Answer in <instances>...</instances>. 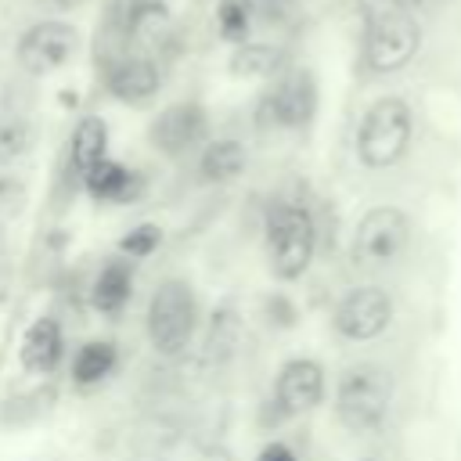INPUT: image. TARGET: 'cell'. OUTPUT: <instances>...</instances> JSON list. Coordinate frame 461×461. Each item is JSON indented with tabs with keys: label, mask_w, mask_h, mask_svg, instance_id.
Wrapping results in <instances>:
<instances>
[{
	"label": "cell",
	"mask_w": 461,
	"mask_h": 461,
	"mask_svg": "<svg viewBox=\"0 0 461 461\" xmlns=\"http://www.w3.org/2000/svg\"><path fill=\"white\" fill-rule=\"evenodd\" d=\"M263 245L270 274L277 281H299L313 267L321 245L313 209L295 198H274L263 212Z\"/></svg>",
	"instance_id": "obj_1"
},
{
	"label": "cell",
	"mask_w": 461,
	"mask_h": 461,
	"mask_svg": "<svg viewBox=\"0 0 461 461\" xmlns=\"http://www.w3.org/2000/svg\"><path fill=\"white\" fill-rule=\"evenodd\" d=\"M321 112V83L310 65H285L252 101L256 133H303Z\"/></svg>",
	"instance_id": "obj_2"
},
{
	"label": "cell",
	"mask_w": 461,
	"mask_h": 461,
	"mask_svg": "<svg viewBox=\"0 0 461 461\" xmlns=\"http://www.w3.org/2000/svg\"><path fill=\"white\" fill-rule=\"evenodd\" d=\"M414 140V108L407 97L400 94H382L375 97L353 133V155L364 169L382 173L393 169L396 162H403V155L411 151Z\"/></svg>",
	"instance_id": "obj_3"
},
{
	"label": "cell",
	"mask_w": 461,
	"mask_h": 461,
	"mask_svg": "<svg viewBox=\"0 0 461 461\" xmlns=\"http://www.w3.org/2000/svg\"><path fill=\"white\" fill-rule=\"evenodd\" d=\"M393 393H396V382L385 364L353 360L335 378V396H331L335 421L353 436H367L385 421L393 407Z\"/></svg>",
	"instance_id": "obj_4"
},
{
	"label": "cell",
	"mask_w": 461,
	"mask_h": 461,
	"mask_svg": "<svg viewBox=\"0 0 461 461\" xmlns=\"http://www.w3.org/2000/svg\"><path fill=\"white\" fill-rule=\"evenodd\" d=\"M198 321H202V310H198V295L187 277L173 274L151 288L148 306H144V335L158 357L166 360L184 357L187 346L194 342Z\"/></svg>",
	"instance_id": "obj_5"
},
{
	"label": "cell",
	"mask_w": 461,
	"mask_h": 461,
	"mask_svg": "<svg viewBox=\"0 0 461 461\" xmlns=\"http://www.w3.org/2000/svg\"><path fill=\"white\" fill-rule=\"evenodd\" d=\"M421 18L396 11L389 4L367 7L360 29V68L364 76H393L407 68L421 50Z\"/></svg>",
	"instance_id": "obj_6"
},
{
	"label": "cell",
	"mask_w": 461,
	"mask_h": 461,
	"mask_svg": "<svg viewBox=\"0 0 461 461\" xmlns=\"http://www.w3.org/2000/svg\"><path fill=\"white\" fill-rule=\"evenodd\" d=\"M411 241V216L400 205H371L349 234V263L357 270L393 267Z\"/></svg>",
	"instance_id": "obj_7"
},
{
	"label": "cell",
	"mask_w": 461,
	"mask_h": 461,
	"mask_svg": "<svg viewBox=\"0 0 461 461\" xmlns=\"http://www.w3.org/2000/svg\"><path fill=\"white\" fill-rule=\"evenodd\" d=\"M79 43H83V32L72 22L54 18V14L50 18H36L14 40V65L25 76L43 79V76L61 72L79 54Z\"/></svg>",
	"instance_id": "obj_8"
},
{
	"label": "cell",
	"mask_w": 461,
	"mask_h": 461,
	"mask_svg": "<svg viewBox=\"0 0 461 461\" xmlns=\"http://www.w3.org/2000/svg\"><path fill=\"white\" fill-rule=\"evenodd\" d=\"M209 108L194 97L187 101H173L166 108H158L148 122V144L155 155L162 158H187L198 155V148L209 140Z\"/></svg>",
	"instance_id": "obj_9"
},
{
	"label": "cell",
	"mask_w": 461,
	"mask_h": 461,
	"mask_svg": "<svg viewBox=\"0 0 461 461\" xmlns=\"http://www.w3.org/2000/svg\"><path fill=\"white\" fill-rule=\"evenodd\" d=\"M324 396H328L324 364L313 357H288L274 375L267 411L274 414V425H277V421L303 418V414L317 411L324 403Z\"/></svg>",
	"instance_id": "obj_10"
},
{
	"label": "cell",
	"mask_w": 461,
	"mask_h": 461,
	"mask_svg": "<svg viewBox=\"0 0 461 461\" xmlns=\"http://www.w3.org/2000/svg\"><path fill=\"white\" fill-rule=\"evenodd\" d=\"M393 295L382 285H353L331 310V331L342 342H375L393 324Z\"/></svg>",
	"instance_id": "obj_11"
},
{
	"label": "cell",
	"mask_w": 461,
	"mask_h": 461,
	"mask_svg": "<svg viewBox=\"0 0 461 461\" xmlns=\"http://www.w3.org/2000/svg\"><path fill=\"white\" fill-rule=\"evenodd\" d=\"M101 86L112 101L130 104V108H144L162 90V65L155 54L119 50V54L101 61Z\"/></svg>",
	"instance_id": "obj_12"
},
{
	"label": "cell",
	"mask_w": 461,
	"mask_h": 461,
	"mask_svg": "<svg viewBox=\"0 0 461 461\" xmlns=\"http://www.w3.org/2000/svg\"><path fill=\"white\" fill-rule=\"evenodd\" d=\"M104 155H108V122L101 115H79V122L68 133L65 162H61V191H65V198H72L79 191V184L90 173V166H97Z\"/></svg>",
	"instance_id": "obj_13"
},
{
	"label": "cell",
	"mask_w": 461,
	"mask_h": 461,
	"mask_svg": "<svg viewBox=\"0 0 461 461\" xmlns=\"http://www.w3.org/2000/svg\"><path fill=\"white\" fill-rule=\"evenodd\" d=\"M79 191H86L90 202L97 205H133L144 198L148 191V176L133 166H126L122 158L104 155L97 166H90V173L83 176Z\"/></svg>",
	"instance_id": "obj_14"
},
{
	"label": "cell",
	"mask_w": 461,
	"mask_h": 461,
	"mask_svg": "<svg viewBox=\"0 0 461 461\" xmlns=\"http://www.w3.org/2000/svg\"><path fill=\"white\" fill-rule=\"evenodd\" d=\"M133 281H137V263L119 256V252L108 256L97 267L94 281H90V292H86L90 310L97 317H104V321H119L126 313L130 299H133Z\"/></svg>",
	"instance_id": "obj_15"
},
{
	"label": "cell",
	"mask_w": 461,
	"mask_h": 461,
	"mask_svg": "<svg viewBox=\"0 0 461 461\" xmlns=\"http://www.w3.org/2000/svg\"><path fill=\"white\" fill-rule=\"evenodd\" d=\"M61 360H65V328L54 313H40L18 342V367L25 375H54Z\"/></svg>",
	"instance_id": "obj_16"
},
{
	"label": "cell",
	"mask_w": 461,
	"mask_h": 461,
	"mask_svg": "<svg viewBox=\"0 0 461 461\" xmlns=\"http://www.w3.org/2000/svg\"><path fill=\"white\" fill-rule=\"evenodd\" d=\"M249 166V148L238 137H209L194 155V176L198 184L223 187L234 184Z\"/></svg>",
	"instance_id": "obj_17"
},
{
	"label": "cell",
	"mask_w": 461,
	"mask_h": 461,
	"mask_svg": "<svg viewBox=\"0 0 461 461\" xmlns=\"http://www.w3.org/2000/svg\"><path fill=\"white\" fill-rule=\"evenodd\" d=\"M288 61V50L285 43H274V40H249V43H238L230 47L227 54V72L234 79H274Z\"/></svg>",
	"instance_id": "obj_18"
},
{
	"label": "cell",
	"mask_w": 461,
	"mask_h": 461,
	"mask_svg": "<svg viewBox=\"0 0 461 461\" xmlns=\"http://www.w3.org/2000/svg\"><path fill=\"white\" fill-rule=\"evenodd\" d=\"M115 367H119V346L112 339H86L72 353L68 375L79 389H94V385L108 382L115 375Z\"/></svg>",
	"instance_id": "obj_19"
},
{
	"label": "cell",
	"mask_w": 461,
	"mask_h": 461,
	"mask_svg": "<svg viewBox=\"0 0 461 461\" xmlns=\"http://www.w3.org/2000/svg\"><path fill=\"white\" fill-rule=\"evenodd\" d=\"M212 25H216V36L227 47H238V43L256 40V11H252V0H216Z\"/></svg>",
	"instance_id": "obj_20"
},
{
	"label": "cell",
	"mask_w": 461,
	"mask_h": 461,
	"mask_svg": "<svg viewBox=\"0 0 461 461\" xmlns=\"http://www.w3.org/2000/svg\"><path fill=\"white\" fill-rule=\"evenodd\" d=\"M256 29L274 36H292L303 25V0H252Z\"/></svg>",
	"instance_id": "obj_21"
},
{
	"label": "cell",
	"mask_w": 461,
	"mask_h": 461,
	"mask_svg": "<svg viewBox=\"0 0 461 461\" xmlns=\"http://www.w3.org/2000/svg\"><path fill=\"white\" fill-rule=\"evenodd\" d=\"M32 148H36V122L25 115H4L0 119V166L25 158Z\"/></svg>",
	"instance_id": "obj_22"
},
{
	"label": "cell",
	"mask_w": 461,
	"mask_h": 461,
	"mask_svg": "<svg viewBox=\"0 0 461 461\" xmlns=\"http://www.w3.org/2000/svg\"><path fill=\"white\" fill-rule=\"evenodd\" d=\"M162 227L158 223H137V227H130L119 241H115V252L119 256H126V259H133V263H140V259H148V256H155L158 249H162Z\"/></svg>",
	"instance_id": "obj_23"
},
{
	"label": "cell",
	"mask_w": 461,
	"mask_h": 461,
	"mask_svg": "<svg viewBox=\"0 0 461 461\" xmlns=\"http://www.w3.org/2000/svg\"><path fill=\"white\" fill-rule=\"evenodd\" d=\"M25 198H29L25 184L18 176H11V173H0V223H7L11 216H18L25 209Z\"/></svg>",
	"instance_id": "obj_24"
},
{
	"label": "cell",
	"mask_w": 461,
	"mask_h": 461,
	"mask_svg": "<svg viewBox=\"0 0 461 461\" xmlns=\"http://www.w3.org/2000/svg\"><path fill=\"white\" fill-rule=\"evenodd\" d=\"M263 317H267L274 328H292L295 317H299V310H295V303H292L285 292H270V295L263 299Z\"/></svg>",
	"instance_id": "obj_25"
},
{
	"label": "cell",
	"mask_w": 461,
	"mask_h": 461,
	"mask_svg": "<svg viewBox=\"0 0 461 461\" xmlns=\"http://www.w3.org/2000/svg\"><path fill=\"white\" fill-rule=\"evenodd\" d=\"M382 4H389V7H396V11H407V14L421 18V14H432V11H439L447 0H382Z\"/></svg>",
	"instance_id": "obj_26"
},
{
	"label": "cell",
	"mask_w": 461,
	"mask_h": 461,
	"mask_svg": "<svg viewBox=\"0 0 461 461\" xmlns=\"http://www.w3.org/2000/svg\"><path fill=\"white\" fill-rule=\"evenodd\" d=\"M256 461H299V454L285 439H270V443H263V450L256 454Z\"/></svg>",
	"instance_id": "obj_27"
},
{
	"label": "cell",
	"mask_w": 461,
	"mask_h": 461,
	"mask_svg": "<svg viewBox=\"0 0 461 461\" xmlns=\"http://www.w3.org/2000/svg\"><path fill=\"white\" fill-rule=\"evenodd\" d=\"M40 11H47V14H68V11H76V7H83L86 0H32Z\"/></svg>",
	"instance_id": "obj_28"
}]
</instances>
